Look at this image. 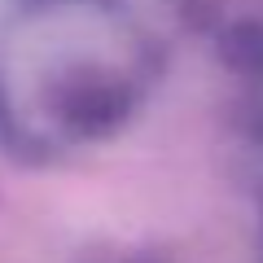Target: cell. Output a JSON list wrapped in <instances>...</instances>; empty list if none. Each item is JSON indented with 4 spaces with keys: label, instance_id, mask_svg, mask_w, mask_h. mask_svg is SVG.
I'll return each instance as SVG.
<instances>
[{
    "label": "cell",
    "instance_id": "1",
    "mask_svg": "<svg viewBox=\"0 0 263 263\" xmlns=\"http://www.w3.org/2000/svg\"><path fill=\"white\" fill-rule=\"evenodd\" d=\"M141 44L105 18L53 13L0 48V136L31 158L97 149L145 105Z\"/></svg>",
    "mask_w": 263,
    "mask_h": 263
}]
</instances>
